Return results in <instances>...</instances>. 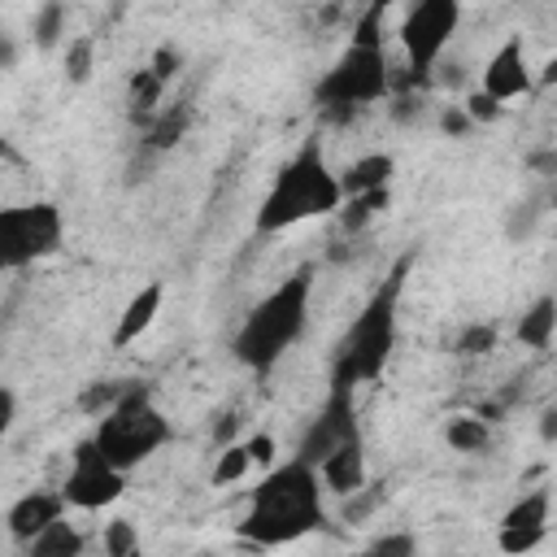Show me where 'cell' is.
Here are the masks:
<instances>
[{"instance_id":"9c48e42d","label":"cell","mask_w":557,"mask_h":557,"mask_svg":"<svg viewBox=\"0 0 557 557\" xmlns=\"http://www.w3.org/2000/svg\"><path fill=\"white\" fill-rule=\"evenodd\" d=\"M122 487H126V470H117V466L100 453L96 435L78 440V444H74L70 479H65V487H61L65 500H70L74 509H104V505H113V500L122 496Z\"/></svg>"},{"instance_id":"836d02e7","label":"cell","mask_w":557,"mask_h":557,"mask_svg":"<svg viewBox=\"0 0 557 557\" xmlns=\"http://www.w3.org/2000/svg\"><path fill=\"white\" fill-rule=\"evenodd\" d=\"M418 544H413V535H379V540H370V553H396V557H409Z\"/></svg>"},{"instance_id":"4dcf8cb0","label":"cell","mask_w":557,"mask_h":557,"mask_svg":"<svg viewBox=\"0 0 557 557\" xmlns=\"http://www.w3.org/2000/svg\"><path fill=\"white\" fill-rule=\"evenodd\" d=\"M422 109H426L422 91L413 96V87H409V91H396V100H392V109H387V113H392L396 122H413V117H422Z\"/></svg>"},{"instance_id":"9a60e30c","label":"cell","mask_w":557,"mask_h":557,"mask_svg":"<svg viewBox=\"0 0 557 557\" xmlns=\"http://www.w3.org/2000/svg\"><path fill=\"white\" fill-rule=\"evenodd\" d=\"M161 300H165V287L161 283H148V287H139L131 300H126V309H122V318H117V331H113V348H126V344H135L152 322H157V313H161Z\"/></svg>"},{"instance_id":"83f0119b","label":"cell","mask_w":557,"mask_h":557,"mask_svg":"<svg viewBox=\"0 0 557 557\" xmlns=\"http://www.w3.org/2000/svg\"><path fill=\"white\" fill-rule=\"evenodd\" d=\"M61 26H65V4L61 0H44V9L35 13V44L48 52L61 39Z\"/></svg>"},{"instance_id":"ac0fdd59","label":"cell","mask_w":557,"mask_h":557,"mask_svg":"<svg viewBox=\"0 0 557 557\" xmlns=\"http://www.w3.org/2000/svg\"><path fill=\"white\" fill-rule=\"evenodd\" d=\"M392 170H396L392 152H366V157H357V161L344 170L339 187H344V196H361V191L387 187V183H392Z\"/></svg>"},{"instance_id":"1f68e13d","label":"cell","mask_w":557,"mask_h":557,"mask_svg":"<svg viewBox=\"0 0 557 557\" xmlns=\"http://www.w3.org/2000/svg\"><path fill=\"white\" fill-rule=\"evenodd\" d=\"M165 83H174V74H178V65H183V52L174 48V44H161L157 52H152V61H148Z\"/></svg>"},{"instance_id":"f1b7e54d","label":"cell","mask_w":557,"mask_h":557,"mask_svg":"<svg viewBox=\"0 0 557 557\" xmlns=\"http://www.w3.org/2000/svg\"><path fill=\"white\" fill-rule=\"evenodd\" d=\"M135 548H139L135 527H131L126 518H113V522L104 527V553H109V557H131Z\"/></svg>"},{"instance_id":"7c38bea8","label":"cell","mask_w":557,"mask_h":557,"mask_svg":"<svg viewBox=\"0 0 557 557\" xmlns=\"http://www.w3.org/2000/svg\"><path fill=\"white\" fill-rule=\"evenodd\" d=\"M483 91L496 96L500 104L505 100H518L531 91V70H527V52H522V39L509 35L483 65Z\"/></svg>"},{"instance_id":"52a82bcc","label":"cell","mask_w":557,"mask_h":557,"mask_svg":"<svg viewBox=\"0 0 557 557\" xmlns=\"http://www.w3.org/2000/svg\"><path fill=\"white\" fill-rule=\"evenodd\" d=\"M457 22H461V0H413L409 4L400 22V48L409 57V74H392V91H409L431 78Z\"/></svg>"},{"instance_id":"44dd1931","label":"cell","mask_w":557,"mask_h":557,"mask_svg":"<svg viewBox=\"0 0 557 557\" xmlns=\"http://www.w3.org/2000/svg\"><path fill=\"white\" fill-rule=\"evenodd\" d=\"M26 553H30V557H78V553H83V535H78L65 518H57L48 531H39V535L26 544Z\"/></svg>"},{"instance_id":"ab89813d","label":"cell","mask_w":557,"mask_h":557,"mask_svg":"<svg viewBox=\"0 0 557 557\" xmlns=\"http://www.w3.org/2000/svg\"><path fill=\"white\" fill-rule=\"evenodd\" d=\"M527 165H531V170H548V174H557V152H531Z\"/></svg>"},{"instance_id":"484cf974","label":"cell","mask_w":557,"mask_h":557,"mask_svg":"<svg viewBox=\"0 0 557 557\" xmlns=\"http://www.w3.org/2000/svg\"><path fill=\"white\" fill-rule=\"evenodd\" d=\"M91 61H96V39H91V35L70 39V48H65V78H70L74 87L87 83V78H91Z\"/></svg>"},{"instance_id":"b9f144b4","label":"cell","mask_w":557,"mask_h":557,"mask_svg":"<svg viewBox=\"0 0 557 557\" xmlns=\"http://www.w3.org/2000/svg\"><path fill=\"white\" fill-rule=\"evenodd\" d=\"M366 4H374V0H366ZM383 4H392V0H383Z\"/></svg>"},{"instance_id":"7402d4cb","label":"cell","mask_w":557,"mask_h":557,"mask_svg":"<svg viewBox=\"0 0 557 557\" xmlns=\"http://www.w3.org/2000/svg\"><path fill=\"white\" fill-rule=\"evenodd\" d=\"M444 440L453 444V453H483V448L492 444V431H487V418H479V413H457V418H448Z\"/></svg>"},{"instance_id":"d590c367","label":"cell","mask_w":557,"mask_h":557,"mask_svg":"<svg viewBox=\"0 0 557 557\" xmlns=\"http://www.w3.org/2000/svg\"><path fill=\"white\" fill-rule=\"evenodd\" d=\"M235 431H239V418H235V413H222V418L213 422L209 440H213L218 448H226V444H235Z\"/></svg>"},{"instance_id":"d6986e66","label":"cell","mask_w":557,"mask_h":557,"mask_svg":"<svg viewBox=\"0 0 557 557\" xmlns=\"http://www.w3.org/2000/svg\"><path fill=\"white\" fill-rule=\"evenodd\" d=\"M557 331V296H540L522 318H518V344L527 348H548Z\"/></svg>"},{"instance_id":"5b68a950","label":"cell","mask_w":557,"mask_h":557,"mask_svg":"<svg viewBox=\"0 0 557 557\" xmlns=\"http://www.w3.org/2000/svg\"><path fill=\"white\" fill-rule=\"evenodd\" d=\"M387 91H392V70H387L383 44H357V39H348V48L339 52V61L318 78L313 109H318L322 122L348 126L366 104L383 100Z\"/></svg>"},{"instance_id":"2e32d148","label":"cell","mask_w":557,"mask_h":557,"mask_svg":"<svg viewBox=\"0 0 557 557\" xmlns=\"http://www.w3.org/2000/svg\"><path fill=\"white\" fill-rule=\"evenodd\" d=\"M165 87H170V83H165L152 65H144V70H135V74H131V83H126V113H131V122H135V126H148V122L157 117Z\"/></svg>"},{"instance_id":"277c9868","label":"cell","mask_w":557,"mask_h":557,"mask_svg":"<svg viewBox=\"0 0 557 557\" xmlns=\"http://www.w3.org/2000/svg\"><path fill=\"white\" fill-rule=\"evenodd\" d=\"M309 292H313V265H300L270 296H261L231 339L235 361L257 374L274 370L278 357L300 339V331L309 322Z\"/></svg>"},{"instance_id":"60d3db41","label":"cell","mask_w":557,"mask_h":557,"mask_svg":"<svg viewBox=\"0 0 557 557\" xmlns=\"http://www.w3.org/2000/svg\"><path fill=\"white\" fill-rule=\"evenodd\" d=\"M540 83H544V87H553V83H557V57H553V61L544 65V74H540Z\"/></svg>"},{"instance_id":"30bf717a","label":"cell","mask_w":557,"mask_h":557,"mask_svg":"<svg viewBox=\"0 0 557 557\" xmlns=\"http://www.w3.org/2000/svg\"><path fill=\"white\" fill-rule=\"evenodd\" d=\"M348 440H361V422H357V400H352V387L344 383H331L318 418L305 426L300 444H296V457H305L309 466H318L322 457H331L339 444Z\"/></svg>"},{"instance_id":"d6a6232c","label":"cell","mask_w":557,"mask_h":557,"mask_svg":"<svg viewBox=\"0 0 557 557\" xmlns=\"http://www.w3.org/2000/svg\"><path fill=\"white\" fill-rule=\"evenodd\" d=\"M470 126H474V117L466 113V104H448V109L440 113V131H444V135H453V139H461Z\"/></svg>"},{"instance_id":"74e56055","label":"cell","mask_w":557,"mask_h":557,"mask_svg":"<svg viewBox=\"0 0 557 557\" xmlns=\"http://www.w3.org/2000/svg\"><path fill=\"white\" fill-rule=\"evenodd\" d=\"M13 413H17V396H13V387H4L0 392V431L13 426Z\"/></svg>"},{"instance_id":"4fadbf2b","label":"cell","mask_w":557,"mask_h":557,"mask_svg":"<svg viewBox=\"0 0 557 557\" xmlns=\"http://www.w3.org/2000/svg\"><path fill=\"white\" fill-rule=\"evenodd\" d=\"M65 505H70L65 492H26V496H17L9 505L4 527H9V535L17 544H30L39 531H48L57 518H65Z\"/></svg>"},{"instance_id":"ffe728a7","label":"cell","mask_w":557,"mask_h":557,"mask_svg":"<svg viewBox=\"0 0 557 557\" xmlns=\"http://www.w3.org/2000/svg\"><path fill=\"white\" fill-rule=\"evenodd\" d=\"M392 191L387 187H374V191H361V196H348V205H339V235H361L370 226V218H379L387 209Z\"/></svg>"},{"instance_id":"f546056e","label":"cell","mask_w":557,"mask_h":557,"mask_svg":"<svg viewBox=\"0 0 557 557\" xmlns=\"http://www.w3.org/2000/svg\"><path fill=\"white\" fill-rule=\"evenodd\" d=\"M466 113H470L474 122H496V117H500V100H496V96H487V91L479 87V91H470V96H466Z\"/></svg>"},{"instance_id":"8fae6325","label":"cell","mask_w":557,"mask_h":557,"mask_svg":"<svg viewBox=\"0 0 557 557\" xmlns=\"http://www.w3.org/2000/svg\"><path fill=\"white\" fill-rule=\"evenodd\" d=\"M544 531H548V492L535 487V492L518 496L505 509V518H500V548L505 553H527V548H535L544 540Z\"/></svg>"},{"instance_id":"3957f363","label":"cell","mask_w":557,"mask_h":557,"mask_svg":"<svg viewBox=\"0 0 557 557\" xmlns=\"http://www.w3.org/2000/svg\"><path fill=\"white\" fill-rule=\"evenodd\" d=\"M339 205H344V187L331 174L322 144L305 139L296 148V157L274 174L265 200L257 205V235H274V231H287L296 222L339 213Z\"/></svg>"},{"instance_id":"5bb4252c","label":"cell","mask_w":557,"mask_h":557,"mask_svg":"<svg viewBox=\"0 0 557 557\" xmlns=\"http://www.w3.org/2000/svg\"><path fill=\"white\" fill-rule=\"evenodd\" d=\"M318 474H322V483H326L331 492H339V496L366 487V440L339 444L331 457L318 461Z\"/></svg>"},{"instance_id":"ba28073f","label":"cell","mask_w":557,"mask_h":557,"mask_svg":"<svg viewBox=\"0 0 557 557\" xmlns=\"http://www.w3.org/2000/svg\"><path fill=\"white\" fill-rule=\"evenodd\" d=\"M65 239V218L52 200H30L0 209V265L22 270L39 257H52Z\"/></svg>"},{"instance_id":"e0dca14e","label":"cell","mask_w":557,"mask_h":557,"mask_svg":"<svg viewBox=\"0 0 557 557\" xmlns=\"http://www.w3.org/2000/svg\"><path fill=\"white\" fill-rule=\"evenodd\" d=\"M191 126V104L187 100H174L165 109H157V117L144 126V148L148 152H170Z\"/></svg>"},{"instance_id":"7a4b0ae2","label":"cell","mask_w":557,"mask_h":557,"mask_svg":"<svg viewBox=\"0 0 557 557\" xmlns=\"http://www.w3.org/2000/svg\"><path fill=\"white\" fill-rule=\"evenodd\" d=\"M409 265H413V252H405L387 270V278L370 292V300L361 305L352 326L339 335L335 357H331V383L361 387V383H374L383 374V366L396 348V318H400V292H405Z\"/></svg>"},{"instance_id":"d4e9b609","label":"cell","mask_w":557,"mask_h":557,"mask_svg":"<svg viewBox=\"0 0 557 557\" xmlns=\"http://www.w3.org/2000/svg\"><path fill=\"white\" fill-rule=\"evenodd\" d=\"M492 348H496V326H492V322H470V326H461L457 339H453V352H457V357H487Z\"/></svg>"},{"instance_id":"cb8c5ba5","label":"cell","mask_w":557,"mask_h":557,"mask_svg":"<svg viewBox=\"0 0 557 557\" xmlns=\"http://www.w3.org/2000/svg\"><path fill=\"white\" fill-rule=\"evenodd\" d=\"M248 466H252V453H248V444L239 440V444H226L222 453H218V461H213V483L218 487H226V483H235V479H244L248 474Z\"/></svg>"},{"instance_id":"4316f807","label":"cell","mask_w":557,"mask_h":557,"mask_svg":"<svg viewBox=\"0 0 557 557\" xmlns=\"http://www.w3.org/2000/svg\"><path fill=\"white\" fill-rule=\"evenodd\" d=\"M383 496H387L383 483H366V487L348 492V496H344V522H361V518H370V513L383 505Z\"/></svg>"},{"instance_id":"603a6c76","label":"cell","mask_w":557,"mask_h":557,"mask_svg":"<svg viewBox=\"0 0 557 557\" xmlns=\"http://www.w3.org/2000/svg\"><path fill=\"white\" fill-rule=\"evenodd\" d=\"M126 387L131 383H122V379H100V383H87L83 392H78V409L83 413H96V418H104L122 396H126Z\"/></svg>"},{"instance_id":"e575fe53","label":"cell","mask_w":557,"mask_h":557,"mask_svg":"<svg viewBox=\"0 0 557 557\" xmlns=\"http://www.w3.org/2000/svg\"><path fill=\"white\" fill-rule=\"evenodd\" d=\"M535 218H540V205H535V200L518 205V209H513V218H509V235H513V239H518V235H527Z\"/></svg>"},{"instance_id":"f35d334b","label":"cell","mask_w":557,"mask_h":557,"mask_svg":"<svg viewBox=\"0 0 557 557\" xmlns=\"http://www.w3.org/2000/svg\"><path fill=\"white\" fill-rule=\"evenodd\" d=\"M540 440H544V444L557 440V409H544V413H540Z\"/></svg>"},{"instance_id":"6da1fadb","label":"cell","mask_w":557,"mask_h":557,"mask_svg":"<svg viewBox=\"0 0 557 557\" xmlns=\"http://www.w3.org/2000/svg\"><path fill=\"white\" fill-rule=\"evenodd\" d=\"M322 487L326 483H322L318 466H309L305 457L283 461L248 492V513L239 522V535L257 548H278V544H292V540L326 527Z\"/></svg>"},{"instance_id":"8d00e7d4","label":"cell","mask_w":557,"mask_h":557,"mask_svg":"<svg viewBox=\"0 0 557 557\" xmlns=\"http://www.w3.org/2000/svg\"><path fill=\"white\" fill-rule=\"evenodd\" d=\"M244 444H248V453H252V461H261V466H270V461H274V440H270L265 431H261V435H248Z\"/></svg>"},{"instance_id":"8992f818","label":"cell","mask_w":557,"mask_h":557,"mask_svg":"<svg viewBox=\"0 0 557 557\" xmlns=\"http://www.w3.org/2000/svg\"><path fill=\"white\" fill-rule=\"evenodd\" d=\"M174 426L170 418L157 409L152 400V387L148 383H131L126 396L100 418L96 426V444L100 453L117 466V470H135L139 461H148L161 444H170Z\"/></svg>"}]
</instances>
